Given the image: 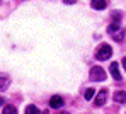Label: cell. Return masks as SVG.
<instances>
[{
  "label": "cell",
  "instance_id": "obj_12",
  "mask_svg": "<svg viewBox=\"0 0 126 114\" xmlns=\"http://www.w3.org/2000/svg\"><path fill=\"white\" fill-rule=\"evenodd\" d=\"M9 84V77L5 73H0V87H5Z\"/></svg>",
  "mask_w": 126,
  "mask_h": 114
},
{
  "label": "cell",
  "instance_id": "obj_17",
  "mask_svg": "<svg viewBox=\"0 0 126 114\" xmlns=\"http://www.w3.org/2000/svg\"><path fill=\"white\" fill-rule=\"evenodd\" d=\"M60 114H66V113H60Z\"/></svg>",
  "mask_w": 126,
  "mask_h": 114
},
{
  "label": "cell",
  "instance_id": "obj_15",
  "mask_svg": "<svg viewBox=\"0 0 126 114\" xmlns=\"http://www.w3.org/2000/svg\"><path fill=\"white\" fill-rule=\"evenodd\" d=\"M121 63H123V67H125V70H126V56L123 58V61H121Z\"/></svg>",
  "mask_w": 126,
  "mask_h": 114
},
{
  "label": "cell",
  "instance_id": "obj_14",
  "mask_svg": "<svg viewBox=\"0 0 126 114\" xmlns=\"http://www.w3.org/2000/svg\"><path fill=\"white\" fill-rule=\"evenodd\" d=\"M65 3H68V5H72V3H75V0H63Z\"/></svg>",
  "mask_w": 126,
  "mask_h": 114
},
{
  "label": "cell",
  "instance_id": "obj_2",
  "mask_svg": "<svg viewBox=\"0 0 126 114\" xmlns=\"http://www.w3.org/2000/svg\"><path fill=\"white\" fill-rule=\"evenodd\" d=\"M90 80H94V82H104L106 71L101 67H92V70H90Z\"/></svg>",
  "mask_w": 126,
  "mask_h": 114
},
{
  "label": "cell",
  "instance_id": "obj_16",
  "mask_svg": "<svg viewBox=\"0 0 126 114\" xmlns=\"http://www.w3.org/2000/svg\"><path fill=\"white\" fill-rule=\"evenodd\" d=\"M2 104H3V99H2V97H0V106H2Z\"/></svg>",
  "mask_w": 126,
  "mask_h": 114
},
{
  "label": "cell",
  "instance_id": "obj_3",
  "mask_svg": "<svg viewBox=\"0 0 126 114\" xmlns=\"http://www.w3.org/2000/svg\"><path fill=\"white\" fill-rule=\"evenodd\" d=\"M106 100H107V90H106V89H102V90L97 92V95H95V99H94V104L99 107V106H104Z\"/></svg>",
  "mask_w": 126,
  "mask_h": 114
},
{
  "label": "cell",
  "instance_id": "obj_8",
  "mask_svg": "<svg viewBox=\"0 0 126 114\" xmlns=\"http://www.w3.org/2000/svg\"><path fill=\"white\" fill-rule=\"evenodd\" d=\"M2 114H17V109H16L14 106L7 104V106H3V109H2Z\"/></svg>",
  "mask_w": 126,
  "mask_h": 114
},
{
  "label": "cell",
  "instance_id": "obj_7",
  "mask_svg": "<svg viewBox=\"0 0 126 114\" xmlns=\"http://www.w3.org/2000/svg\"><path fill=\"white\" fill-rule=\"evenodd\" d=\"M92 9H95V10H104L106 9V0H92Z\"/></svg>",
  "mask_w": 126,
  "mask_h": 114
},
{
  "label": "cell",
  "instance_id": "obj_11",
  "mask_svg": "<svg viewBox=\"0 0 126 114\" xmlns=\"http://www.w3.org/2000/svg\"><path fill=\"white\" fill-rule=\"evenodd\" d=\"M24 114H39V109H38L36 106L29 104V106L26 107V111H24Z\"/></svg>",
  "mask_w": 126,
  "mask_h": 114
},
{
  "label": "cell",
  "instance_id": "obj_4",
  "mask_svg": "<svg viewBox=\"0 0 126 114\" xmlns=\"http://www.w3.org/2000/svg\"><path fill=\"white\" fill-rule=\"evenodd\" d=\"M49 107H53V109L63 107V99L60 97V95H53V97L49 99Z\"/></svg>",
  "mask_w": 126,
  "mask_h": 114
},
{
  "label": "cell",
  "instance_id": "obj_9",
  "mask_svg": "<svg viewBox=\"0 0 126 114\" xmlns=\"http://www.w3.org/2000/svg\"><path fill=\"white\" fill-rule=\"evenodd\" d=\"M112 39H114V41H118V43H121V41L125 39V31H123V29H119L118 32H114V34H112Z\"/></svg>",
  "mask_w": 126,
  "mask_h": 114
},
{
  "label": "cell",
  "instance_id": "obj_5",
  "mask_svg": "<svg viewBox=\"0 0 126 114\" xmlns=\"http://www.w3.org/2000/svg\"><path fill=\"white\" fill-rule=\"evenodd\" d=\"M109 70H111V75H112V78H114V80H121V73H119V65H118L116 61H112V63H111Z\"/></svg>",
  "mask_w": 126,
  "mask_h": 114
},
{
  "label": "cell",
  "instance_id": "obj_1",
  "mask_svg": "<svg viewBox=\"0 0 126 114\" xmlns=\"http://www.w3.org/2000/svg\"><path fill=\"white\" fill-rule=\"evenodd\" d=\"M111 56H112V48H111L109 44H106V43H102V44L97 48V51H95V58L101 60V61L109 60Z\"/></svg>",
  "mask_w": 126,
  "mask_h": 114
},
{
  "label": "cell",
  "instance_id": "obj_13",
  "mask_svg": "<svg viewBox=\"0 0 126 114\" xmlns=\"http://www.w3.org/2000/svg\"><path fill=\"white\" fill-rule=\"evenodd\" d=\"M84 97L87 99V100H90V99L94 97V89H87V90H85V94H84Z\"/></svg>",
  "mask_w": 126,
  "mask_h": 114
},
{
  "label": "cell",
  "instance_id": "obj_18",
  "mask_svg": "<svg viewBox=\"0 0 126 114\" xmlns=\"http://www.w3.org/2000/svg\"><path fill=\"white\" fill-rule=\"evenodd\" d=\"M44 114H48V113H46V111H44Z\"/></svg>",
  "mask_w": 126,
  "mask_h": 114
},
{
  "label": "cell",
  "instance_id": "obj_6",
  "mask_svg": "<svg viewBox=\"0 0 126 114\" xmlns=\"http://www.w3.org/2000/svg\"><path fill=\"white\" fill-rule=\"evenodd\" d=\"M114 102H118V104H123V102H126V92H125V90L114 92Z\"/></svg>",
  "mask_w": 126,
  "mask_h": 114
},
{
  "label": "cell",
  "instance_id": "obj_10",
  "mask_svg": "<svg viewBox=\"0 0 126 114\" xmlns=\"http://www.w3.org/2000/svg\"><path fill=\"white\" fill-rule=\"evenodd\" d=\"M119 29H121V26H119L118 22H114V24H111V26L107 27V32H109V34L112 36V34H114V32H118Z\"/></svg>",
  "mask_w": 126,
  "mask_h": 114
}]
</instances>
